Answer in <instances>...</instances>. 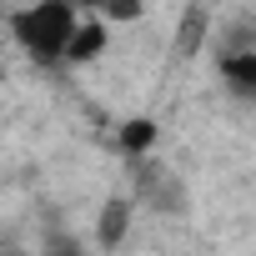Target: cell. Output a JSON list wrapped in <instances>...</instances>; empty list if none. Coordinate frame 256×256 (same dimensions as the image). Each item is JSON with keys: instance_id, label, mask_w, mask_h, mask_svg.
Wrapping results in <instances>:
<instances>
[{"instance_id": "1", "label": "cell", "mask_w": 256, "mask_h": 256, "mask_svg": "<svg viewBox=\"0 0 256 256\" xmlns=\"http://www.w3.org/2000/svg\"><path fill=\"white\" fill-rule=\"evenodd\" d=\"M76 26H80V0H30L10 16V40L36 66H66Z\"/></svg>"}, {"instance_id": "2", "label": "cell", "mask_w": 256, "mask_h": 256, "mask_svg": "<svg viewBox=\"0 0 256 256\" xmlns=\"http://www.w3.org/2000/svg\"><path fill=\"white\" fill-rule=\"evenodd\" d=\"M216 76H221V90L231 100H256V50L251 46H231L216 60Z\"/></svg>"}, {"instance_id": "3", "label": "cell", "mask_w": 256, "mask_h": 256, "mask_svg": "<svg viewBox=\"0 0 256 256\" xmlns=\"http://www.w3.org/2000/svg\"><path fill=\"white\" fill-rule=\"evenodd\" d=\"M131 196H106L96 211V246L100 251H120L126 236H131Z\"/></svg>"}, {"instance_id": "4", "label": "cell", "mask_w": 256, "mask_h": 256, "mask_svg": "<svg viewBox=\"0 0 256 256\" xmlns=\"http://www.w3.org/2000/svg\"><path fill=\"white\" fill-rule=\"evenodd\" d=\"M106 46H110V26L100 16H90V20L80 16V26H76V36L66 46V66H90V60L106 56Z\"/></svg>"}, {"instance_id": "5", "label": "cell", "mask_w": 256, "mask_h": 256, "mask_svg": "<svg viewBox=\"0 0 256 256\" xmlns=\"http://www.w3.org/2000/svg\"><path fill=\"white\" fill-rule=\"evenodd\" d=\"M156 141H161V126H156L151 116H131V120H120V126H116V151H126L131 161L151 156Z\"/></svg>"}, {"instance_id": "6", "label": "cell", "mask_w": 256, "mask_h": 256, "mask_svg": "<svg viewBox=\"0 0 256 256\" xmlns=\"http://www.w3.org/2000/svg\"><path fill=\"white\" fill-rule=\"evenodd\" d=\"M206 26H211L206 6H186V10H181V26H176V56H181V60L201 50V40H206Z\"/></svg>"}, {"instance_id": "7", "label": "cell", "mask_w": 256, "mask_h": 256, "mask_svg": "<svg viewBox=\"0 0 256 256\" xmlns=\"http://www.w3.org/2000/svg\"><path fill=\"white\" fill-rule=\"evenodd\" d=\"M96 10H100L106 26H131V20L146 16V0H96Z\"/></svg>"}, {"instance_id": "8", "label": "cell", "mask_w": 256, "mask_h": 256, "mask_svg": "<svg viewBox=\"0 0 256 256\" xmlns=\"http://www.w3.org/2000/svg\"><path fill=\"white\" fill-rule=\"evenodd\" d=\"M50 256H80V251H76V246H70V251H66V246H60V251H50Z\"/></svg>"}, {"instance_id": "9", "label": "cell", "mask_w": 256, "mask_h": 256, "mask_svg": "<svg viewBox=\"0 0 256 256\" xmlns=\"http://www.w3.org/2000/svg\"><path fill=\"white\" fill-rule=\"evenodd\" d=\"M6 256H10V251H6Z\"/></svg>"}]
</instances>
